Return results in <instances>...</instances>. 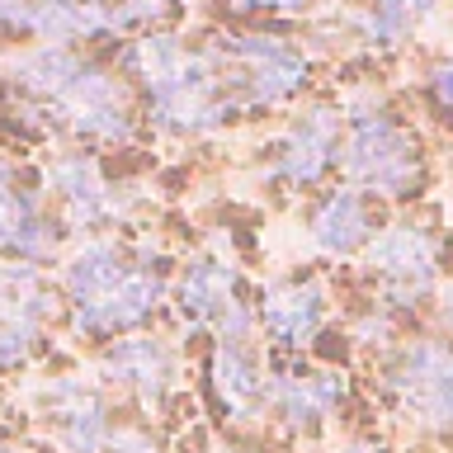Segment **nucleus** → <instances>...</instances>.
Masks as SVG:
<instances>
[{
    "mask_svg": "<svg viewBox=\"0 0 453 453\" xmlns=\"http://www.w3.org/2000/svg\"><path fill=\"white\" fill-rule=\"evenodd\" d=\"M14 85L38 109V119L66 127L81 142L119 147V142H133L137 133V109H133L127 85L109 66L85 62L71 48L42 42V48L24 52L14 62Z\"/></svg>",
    "mask_w": 453,
    "mask_h": 453,
    "instance_id": "1",
    "label": "nucleus"
},
{
    "mask_svg": "<svg viewBox=\"0 0 453 453\" xmlns=\"http://www.w3.org/2000/svg\"><path fill=\"white\" fill-rule=\"evenodd\" d=\"M62 288L71 303V326L85 340L133 335L165 303V269L123 241L90 236L62 265Z\"/></svg>",
    "mask_w": 453,
    "mask_h": 453,
    "instance_id": "2",
    "label": "nucleus"
},
{
    "mask_svg": "<svg viewBox=\"0 0 453 453\" xmlns=\"http://www.w3.org/2000/svg\"><path fill=\"white\" fill-rule=\"evenodd\" d=\"M123 71L137 76L142 95H147V113L161 133L203 137L241 113L212 57L184 48V38L175 34H151V28L137 34L123 48Z\"/></svg>",
    "mask_w": 453,
    "mask_h": 453,
    "instance_id": "3",
    "label": "nucleus"
},
{
    "mask_svg": "<svg viewBox=\"0 0 453 453\" xmlns=\"http://www.w3.org/2000/svg\"><path fill=\"white\" fill-rule=\"evenodd\" d=\"M340 161L354 180L349 189L378 198H406L420 184V142L382 104H354L340 119Z\"/></svg>",
    "mask_w": 453,
    "mask_h": 453,
    "instance_id": "4",
    "label": "nucleus"
},
{
    "mask_svg": "<svg viewBox=\"0 0 453 453\" xmlns=\"http://www.w3.org/2000/svg\"><path fill=\"white\" fill-rule=\"evenodd\" d=\"M208 57L222 71V85L236 99V109L288 104L307 85L303 48H293L288 38H274V34H218Z\"/></svg>",
    "mask_w": 453,
    "mask_h": 453,
    "instance_id": "5",
    "label": "nucleus"
},
{
    "mask_svg": "<svg viewBox=\"0 0 453 453\" xmlns=\"http://www.w3.org/2000/svg\"><path fill=\"white\" fill-rule=\"evenodd\" d=\"M382 396L392 416L425 434L453 430V345L449 340H411L382 368Z\"/></svg>",
    "mask_w": 453,
    "mask_h": 453,
    "instance_id": "6",
    "label": "nucleus"
},
{
    "mask_svg": "<svg viewBox=\"0 0 453 453\" xmlns=\"http://www.w3.org/2000/svg\"><path fill=\"white\" fill-rule=\"evenodd\" d=\"M434 236L420 222H392L364 246V269L378 283L382 303L392 307H416L434 288Z\"/></svg>",
    "mask_w": 453,
    "mask_h": 453,
    "instance_id": "7",
    "label": "nucleus"
},
{
    "mask_svg": "<svg viewBox=\"0 0 453 453\" xmlns=\"http://www.w3.org/2000/svg\"><path fill=\"white\" fill-rule=\"evenodd\" d=\"M38 416L48 425V439L62 453H104L113 434L109 396L95 378L62 373L38 388Z\"/></svg>",
    "mask_w": 453,
    "mask_h": 453,
    "instance_id": "8",
    "label": "nucleus"
},
{
    "mask_svg": "<svg viewBox=\"0 0 453 453\" xmlns=\"http://www.w3.org/2000/svg\"><path fill=\"white\" fill-rule=\"evenodd\" d=\"M175 321L184 331H218V335H250L255 311L241 303V274L226 260H194L175 288Z\"/></svg>",
    "mask_w": 453,
    "mask_h": 453,
    "instance_id": "9",
    "label": "nucleus"
},
{
    "mask_svg": "<svg viewBox=\"0 0 453 453\" xmlns=\"http://www.w3.org/2000/svg\"><path fill=\"white\" fill-rule=\"evenodd\" d=\"M48 311L52 288L42 283L38 265L0 260V368H19L34 359Z\"/></svg>",
    "mask_w": 453,
    "mask_h": 453,
    "instance_id": "10",
    "label": "nucleus"
},
{
    "mask_svg": "<svg viewBox=\"0 0 453 453\" xmlns=\"http://www.w3.org/2000/svg\"><path fill=\"white\" fill-rule=\"evenodd\" d=\"M340 161V109L311 104L274 147V165L269 180L288 184V189H311L335 170Z\"/></svg>",
    "mask_w": 453,
    "mask_h": 453,
    "instance_id": "11",
    "label": "nucleus"
},
{
    "mask_svg": "<svg viewBox=\"0 0 453 453\" xmlns=\"http://www.w3.org/2000/svg\"><path fill=\"white\" fill-rule=\"evenodd\" d=\"M48 184L62 203L66 226H81V232H99V226L123 218V194L104 180V170L90 151H62L48 165Z\"/></svg>",
    "mask_w": 453,
    "mask_h": 453,
    "instance_id": "12",
    "label": "nucleus"
},
{
    "mask_svg": "<svg viewBox=\"0 0 453 453\" xmlns=\"http://www.w3.org/2000/svg\"><path fill=\"white\" fill-rule=\"evenodd\" d=\"M208 382L218 406L226 411V420L250 425L269 411V368L260 364L250 335H218L208 359Z\"/></svg>",
    "mask_w": 453,
    "mask_h": 453,
    "instance_id": "13",
    "label": "nucleus"
},
{
    "mask_svg": "<svg viewBox=\"0 0 453 453\" xmlns=\"http://www.w3.org/2000/svg\"><path fill=\"white\" fill-rule=\"evenodd\" d=\"M345 406V373L331 368H279L269 373V411L297 434L321 430Z\"/></svg>",
    "mask_w": 453,
    "mask_h": 453,
    "instance_id": "14",
    "label": "nucleus"
},
{
    "mask_svg": "<svg viewBox=\"0 0 453 453\" xmlns=\"http://www.w3.org/2000/svg\"><path fill=\"white\" fill-rule=\"evenodd\" d=\"M99 364H104L109 382L127 388L147 411H161L170 388H175V354H170V345H165V340H156V335H142V331L119 335L104 349V359H99Z\"/></svg>",
    "mask_w": 453,
    "mask_h": 453,
    "instance_id": "15",
    "label": "nucleus"
},
{
    "mask_svg": "<svg viewBox=\"0 0 453 453\" xmlns=\"http://www.w3.org/2000/svg\"><path fill=\"white\" fill-rule=\"evenodd\" d=\"M326 321V288L317 279H293V283H274L260 307H255V326L274 340L279 349H303L307 340H317Z\"/></svg>",
    "mask_w": 453,
    "mask_h": 453,
    "instance_id": "16",
    "label": "nucleus"
},
{
    "mask_svg": "<svg viewBox=\"0 0 453 453\" xmlns=\"http://www.w3.org/2000/svg\"><path fill=\"white\" fill-rule=\"evenodd\" d=\"M368 236H373V218H368V208H364V194L349 189V184L331 189L317 203V212H311V246L321 255L345 260V255L368 246Z\"/></svg>",
    "mask_w": 453,
    "mask_h": 453,
    "instance_id": "17",
    "label": "nucleus"
},
{
    "mask_svg": "<svg viewBox=\"0 0 453 453\" xmlns=\"http://www.w3.org/2000/svg\"><path fill=\"white\" fill-rule=\"evenodd\" d=\"M434 10L439 0H368V10H359V38L373 42V48H396Z\"/></svg>",
    "mask_w": 453,
    "mask_h": 453,
    "instance_id": "18",
    "label": "nucleus"
},
{
    "mask_svg": "<svg viewBox=\"0 0 453 453\" xmlns=\"http://www.w3.org/2000/svg\"><path fill=\"white\" fill-rule=\"evenodd\" d=\"M104 453H161V449H156V439L142 425H113Z\"/></svg>",
    "mask_w": 453,
    "mask_h": 453,
    "instance_id": "19",
    "label": "nucleus"
},
{
    "mask_svg": "<svg viewBox=\"0 0 453 453\" xmlns=\"http://www.w3.org/2000/svg\"><path fill=\"white\" fill-rule=\"evenodd\" d=\"M311 0H226V10L236 14H303Z\"/></svg>",
    "mask_w": 453,
    "mask_h": 453,
    "instance_id": "20",
    "label": "nucleus"
},
{
    "mask_svg": "<svg viewBox=\"0 0 453 453\" xmlns=\"http://www.w3.org/2000/svg\"><path fill=\"white\" fill-rule=\"evenodd\" d=\"M430 90H434V99L444 109H453V57L444 66H434V76H430Z\"/></svg>",
    "mask_w": 453,
    "mask_h": 453,
    "instance_id": "21",
    "label": "nucleus"
},
{
    "mask_svg": "<svg viewBox=\"0 0 453 453\" xmlns=\"http://www.w3.org/2000/svg\"><path fill=\"white\" fill-rule=\"evenodd\" d=\"M340 453H382V449H378V444H368V439H354V444H345Z\"/></svg>",
    "mask_w": 453,
    "mask_h": 453,
    "instance_id": "22",
    "label": "nucleus"
},
{
    "mask_svg": "<svg viewBox=\"0 0 453 453\" xmlns=\"http://www.w3.org/2000/svg\"><path fill=\"white\" fill-rule=\"evenodd\" d=\"M0 453H19V449H14V444H5V439H0Z\"/></svg>",
    "mask_w": 453,
    "mask_h": 453,
    "instance_id": "23",
    "label": "nucleus"
},
{
    "mask_svg": "<svg viewBox=\"0 0 453 453\" xmlns=\"http://www.w3.org/2000/svg\"><path fill=\"white\" fill-rule=\"evenodd\" d=\"M222 453H246V449H222Z\"/></svg>",
    "mask_w": 453,
    "mask_h": 453,
    "instance_id": "24",
    "label": "nucleus"
}]
</instances>
